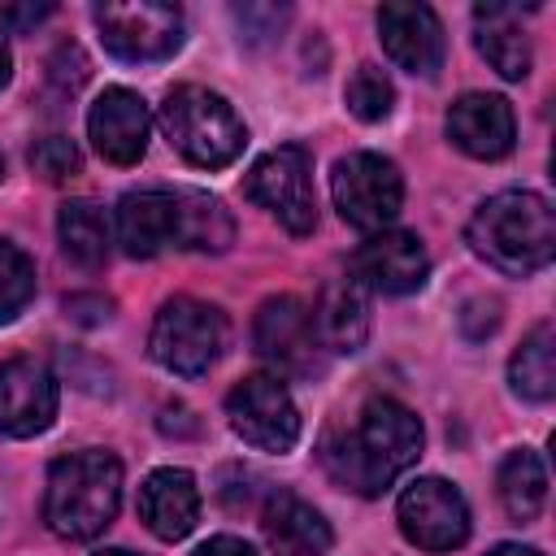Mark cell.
<instances>
[{"mask_svg": "<svg viewBox=\"0 0 556 556\" xmlns=\"http://www.w3.org/2000/svg\"><path fill=\"white\" fill-rule=\"evenodd\" d=\"M421 456V421L408 404L391 395L365 400L356 426L334 430L321 443L326 473L356 495H382Z\"/></svg>", "mask_w": 556, "mask_h": 556, "instance_id": "6da1fadb", "label": "cell"}, {"mask_svg": "<svg viewBox=\"0 0 556 556\" xmlns=\"http://www.w3.org/2000/svg\"><path fill=\"white\" fill-rule=\"evenodd\" d=\"M465 239L500 274L530 278L556 256V217L539 191L513 187L478 204Z\"/></svg>", "mask_w": 556, "mask_h": 556, "instance_id": "7a4b0ae2", "label": "cell"}, {"mask_svg": "<svg viewBox=\"0 0 556 556\" xmlns=\"http://www.w3.org/2000/svg\"><path fill=\"white\" fill-rule=\"evenodd\" d=\"M122 504V460L113 452H70L48 469L43 521L61 539H96Z\"/></svg>", "mask_w": 556, "mask_h": 556, "instance_id": "3957f363", "label": "cell"}, {"mask_svg": "<svg viewBox=\"0 0 556 556\" xmlns=\"http://www.w3.org/2000/svg\"><path fill=\"white\" fill-rule=\"evenodd\" d=\"M161 130L165 139L200 169H222L230 165L243 143H248V130L239 122V113L226 104V96L208 91V87H174L161 104Z\"/></svg>", "mask_w": 556, "mask_h": 556, "instance_id": "277c9868", "label": "cell"}, {"mask_svg": "<svg viewBox=\"0 0 556 556\" xmlns=\"http://www.w3.org/2000/svg\"><path fill=\"white\" fill-rule=\"evenodd\" d=\"M222 348H226V317L213 304L191 300V295L165 300L152 321V334H148L152 361L182 378L208 374V365L222 356Z\"/></svg>", "mask_w": 556, "mask_h": 556, "instance_id": "5b68a950", "label": "cell"}, {"mask_svg": "<svg viewBox=\"0 0 556 556\" xmlns=\"http://www.w3.org/2000/svg\"><path fill=\"white\" fill-rule=\"evenodd\" d=\"M330 195L348 226L378 235L395 222V213L404 204V178H400L395 161H387L378 152H352V156L334 161Z\"/></svg>", "mask_w": 556, "mask_h": 556, "instance_id": "8992f818", "label": "cell"}, {"mask_svg": "<svg viewBox=\"0 0 556 556\" xmlns=\"http://www.w3.org/2000/svg\"><path fill=\"white\" fill-rule=\"evenodd\" d=\"M100 43L117 61H165L182 48V13L161 0H104L96 4Z\"/></svg>", "mask_w": 556, "mask_h": 556, "instance_id": "52a82bcc", "label": "cell"}, {"mask_svg": "<svg viewBox=\"0 0 556 556\" xmlns=\"http://www.w3.org/2000/svg\"><path fill=\"white\" fill-rule=\"evenodd\" d=\"M230 430L261 452H291L300 439V408L278 374H248L226 395Z\"/></svg>", "mask_w": 556, "mask_h": 556, "instance_id": "ba28073f", "label": "cell"}, {"mask_svg": "<svg viewBox=\"0 0 556 556\" xmlns=\"http://www.w3.org/2000/svg\"><path fill=\"white\" fill-rule=\"evenodd\" d=\"M248 195L269 208L291 235H308L317 226V195H313V161L304 148L282 143L265 152L248 169Z\"/></svg>", "mask_w": 556, "mask_h": 556, "instance_id": "9c48e42d", "label": "cell"}, {"mask_svg": "<svg viewBox=\"0 0 556 556\" xmlns=\"http://www.w3.org/2000/svg\"><path fill=\"white\" fill-rule=\"evenodd\" d=\"M395 521L408 543L426 552H452L469 539V504L443 478H417L395 504Z\"/></svg>", "mask_w": 556, "mask_h": 556, "instance_id": "30bf717a", "label": "cell"}, {"mask_svg": "<svg viewBox=\"0 0 556 556\" xmlns=\"http://www.w3.org/2000/svg\"><path fill=\"white\" fill-rule=\"evenodd\" d=\"M56 417V378L35 356H13L0 365V434L35 439Z\"/></svg>", "mask_w": 556, "mask_h": 556, "instance_id": "8fae6325", "label": "cell"}, {"mask_svg": "<svg viewBox=\"0 0 556 556\" xmlns=\"http://www.w3.org/2000/svg\"><path fill=\"white\" fill-rule=\"evenodd\" d=\"M430 256L417 235L408 230H378L352 256V278L382 295H413L426 287Z\"/></svg>", "mask_w": 556, "mask_h": 556, "instance_id": "7c38bea8", "label": "cell"}, {"mask_svg": "<svg viewBox=\"0 0 556 556\" xmlns=\"http://www.w3.org/2000/svg\"><path fill=\"white\" fill-rule=\"evenodd\" d=\"M378 39L400 70L421 74V78H434L443 65V52H447L443 22L430 4H404V0L382 4L378 9Z\"/></svg>", "mask_w": 556, "mask_h": 556, "instance_id": "4fadbf2b", "label": "cell"}, {"mask_svg": "<svg viewBox=\"0 0 556 556\" xmlns=\"http://www.w3.org/2000/svg\"><path fill=\"white\" fill-rule=\"evenodd\" d=\"M87 135L96 143V152L113 165H135L148 152V135H152V113L143 104L139 91L130 87H109L100 91V100L87 113Z\"/></svg>", "mask_w": 556, "mask_h": 556, "instance_id": "5bb4252c", "label": "cell"}, {"mask_svg": "<svg viewBox=\"0 0 556 556\" xmlns=\"http://www.w3.org/2000/svg\"><path fill=\"white\" fill-rule=\"evenodd\" d=\"M256 352L287 369V374H308L313 369V352H317V334H313V313L304 300L295 295H269L256 313L252 326Z\"/></svg>", "mask_w": 556, "mask_h": 556, "instance_id": "9a60e30c", "label": "cell"}, {"mask_svg": "<svg viewBox=\"0 0 556 556\" xmlns=\"http://www.w3.org/2000/svg\"><path fill=\"white\" fill-rule=\"evenodd\" d=\"M447 139L478 161H500L513 152L517 139V117L513 104L504 96L491 91H465L452 109H447Z\"/></svg>", "mask_w": 556, "mask_h": 556, "instance_id": "2e32d148", "label": "cell"}, {"mask_svg": "<svg viewBox=\"0 0 556 556\" xmlns=\"http://www.w3.org/2000/svg\"><path fill=\"white\" fill-rule=\"evenodd\" d=\"M117 243L130 256H156L165 248H178V217H174V191L148 187V191H126L117 200L113 217Z\"/></svg>", "mask_w": 556, "mask_h": 556, "instance_id": "e0dca14e", "label": "cell"}, {"mask_svg": "<svg viewBox=\"0 0 556 556\" xmlns=\"http://www.w3.org/2000/svg\"><path fill=\"white\" fill-rule=\"evenodd\" d=\"M139 517L165 543L191 534V526L200 517V486H195V478L187 469H174V465L148 473L143 486H139Z\"/></svg>", "mask_w": 556, "mask_h": 556, "instance_id": "ac0fdd59", "label": "cell"}, {"mask_svg": "<svg viewBox=\"0 0 556 556\" xmlns=\"http://www.w3.org/2000/svg\"><path fill=\"white\" fill-rule=\"evenodd\" d=\"M261 530H265V543L278 556H326L330 539H334L326 517L308 500H300L291 491L269 495V504L261 513Z\"/></svg>", "mask_w": 556, "mask_h": 556, "instance_id": "d6986e66", "label": "cell"}, {"mask_svg": "<svg viewBox=\"0 0 556 556\" xmlns=\"http://www.w3.org/2000/svg\"><path fill=\"white\" fill-rule=\"evenodd\" d=\"M473 39L478 52L491 61V70L508 83H521L530 74V35L521 26V9L517 4H478L473 9Z\"/></svg>", "mask_w": 556, "mask_h": 556, "instance_id": "ffe728a7", "label": "cell"}, {"mask_svg": "<svg viewBox=\"0 0 556 556\" xmlns=\"http://www.w3.org/2000/svg\"><path fill=\"white\" fill-rule=\"evenodd\" d=\"M313 334L321 348L330 352H361L369 339V304H365V287L356 278H339L321 291L317 308H313Z\"/></svg>", "mask_w": 556, "mask_h": 556, "instance_id": "44dd1931", "label": "cell"}, {"mask_svg": "<svg viewBox=\"0 0 556 556\" xmlns=\"http://www.w3.org/2000/svg\"><path fill=\"white\" fill-rule=\"evenodd\" d=\"M174 217H178V248L187 252H226L235 243V217L208 191L174 187Z\"/></svg>", "mask_w": 556, "mask_h": 556, "instance_id": "7402d4cb", "label": "cell"}, {"mask_svg": "<svg viewBox=\"0 0 556 556\" xmlns=\"http://www.w3.org/2000/svg\"><path fill=\"white\" fill-rule=\"evenodd\" d=\"M508 382H513V391L521 400H534V404L552 400V391H556V334H552V321H539L521 339V348L508 361Z\"/></svg>", "mask_w": 556, "mask_h": 556, "instance_id": "603a6c76", "label": "cell"}, {"mask_svg": "<svg viewBox=\"0 0 556 556\" xmlns=\"http://www.w3.org/2000/svg\"><path fill=\"white\" fill-rule=\"evenodd\" d=\"M500 504L513 521H534L547 504V469L539 460V452L521 447L508 452L500 465Z\"/></svg>", "mask_w": 556, "mask_h": 556, "instance_id": "cb8c5ba5", "label": "cell"}, {"mask_svg": "<svg viewBox=\"0 0 556 556\" xmlns=\"http://www.w3.org/2000/svg\"><path fill=\"white\" fill-rule=\"evenodd\" d=\"M56 235H61V248H65V256L74 265H83V269H100L104 265V256H109V217L91 200L61 204Z\"/></svg>", "mask_w": 556, "mask_h": 556, "instance_id": "d4e9b609", "label": "cell"}, {"mask_svg": "<svg viewBox=\"0 0 556 556\" xmlns=\"http://www.w3.org/2000/svg\"><path fill=\"white\" fill-rule=\"evenodd\" d=\"M30 300H35V261L17 243L0 239V326L13 321Z\"/></svg>", "mask_w": 556, "mask_h": 556, "instance_id": "484cf974", "label": "cell"}, {"mask_svg": "<svg viewBox=\"0 0 556 556\" xmlns=\"http://www.w3.org/2000/svg\"><path fill=\"white\" fill-rule=\"evenodd\" d=\"M343 100H348L352 117H361V122H382V117H391V109H395V87H391V78H387L378 65H361V70L348 78Z\"/></svg>", "mask_w": 556, "mask_h": 556, "instance_id": "4316f807", "label": "cell"}, {"mask_svg": "<svg viewBox=\"0 0 556 556\" xmlns=\"http://www.w3.org/2000/svg\"><path fill=\"white\" fill-rule=\"evenodd\" d=\"M30 165L35 174H43L48 182H61L70 174H78V148L65 139V135H48L30 148Z\"/></svg>", "mask_w": 556, "mask_h": 556, "instance_id": "83f0119b", "label": "cell"}, {"mask_svg": "<svg viewBox=\"0 0 556 556\" xmlns=\"http://www.w3.org/2000/svg\"><path fill=\"white\" fill-rule=\"evenodd\" d=\"M495 308H500L495 300H482V295H478V300H469V304H465V313H460L465 334H469V339L491 334V330H495V321H500V313H495Z\"/></svg>", "mask_w": 556, "mask_h": 556, "instance_id": "f1b7e54d", "label": "cell"}, {"mask_svg": "<svg viewBox=\"0 0 556 556\" xmlns=\"http://www.w3.org/2000/svg\"><path fill=\"white\" fill-rule=\"evenodd\" d=\"M191 556H256V547L243 543V539H235V534H217V539L200 543Z\"/></svg>", "mask_w": 556, "mask_h": 556, "instance_id": "f546056e", "label": "cell"}, {"mask_svg": "<svg viewBox=\"0 0 556 556\" xmlns=\"http://www.w3.org/2000/svg\"><path fill=\"white\" fill-rule=\"evenodd\" d=\"M48 13H52V4H30V9H13V4H0V22H9V26H30V22L48 17Z\"/></svg>", "mask_w": 556, "mask_h": 556, "instance_id": "4dcf8cb0", "label": "cell"}, {"mask_svg": "<svg viewBox=\"0 0 556 556\" xmlns=\"http://www.w3.org/2000/svg\"><path fill=\"white\" fill-rule=\"evenodd\" d=\"M486 556H543L539 547H521V543H500L495 552H486Z\"/></svg>", "mask_w": 556, "mask_h": 556, "instance_id": "1f68e13d", "label": "cell"}, {"mask_svg": "<svg viewBox=\"0 0 556 556\" xmlns=\"http://www.w3.org/2000/svg\"><path fill=\"white\" fill-rule=\"evenodd\" d=\"M9 74H13V56H9V43H4V35H0V87L9 83Z\"/></svg>", "mask_w": 556, "mask_h": 556, "instance_id": "d6a6232c", "label": "cell"}, {"mask_svg": "<svg viewBox=\"0 0 556 556\" xmlns=\"http://www.w3.org/2000/svg\"><path fill=\"white\" fill-rule=\"evenodd\" d=\"M96 556H135V552H126V547H104V552H96Z\"/></svg>", "mask_w": 556, "mask_h": 556, "instance_id": "836d02e7", "label": "cell"}, {"mask_svg": "<svg viewBox=\"0 0 556 556\" xmlns=\"http://www.w3.org/2000/svg\"><path fill=\"white\" fill-rule=\"evenodd\" d=\"M0 174H4V161H0Z\"/></svg>", "mask_w": 556, "mask_h": 556, "instance_id": "e575fe53", "label": "cell"}]
</instances>
